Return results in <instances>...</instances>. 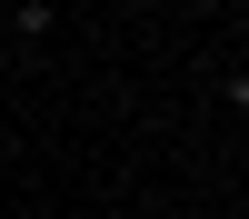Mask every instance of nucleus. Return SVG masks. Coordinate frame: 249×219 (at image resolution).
<instances>
[{
    "mask_svg": "<svg viewBox=\"0 0 249 219\" xmlns=\"http://www.w3.org/2000/svg\"><path fill=\"white\" fill-rule=\"evenodd\" d=\"M130 219H140V209H130Z\"/></svg>",
    "mask_w": 249,
    "mask_h": 219,
    "instance_id": "obj_1",
    "label": "nucleus"
}]
</instances>
